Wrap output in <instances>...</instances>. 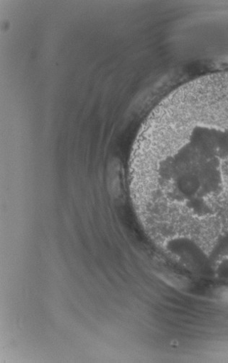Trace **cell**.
<instances>
[{"label":"cell","mask_w":228,"mask_h":363,"mask_svg":"<svg viewBox=\"0 0 228 363\" xmlns=\"http://www.w3.org/2000/svg\"><path fill=\"white\" fill-rule=\"evenodd\" d=\"M215 275L221 279H228V257L217 263L215 266Z\"/></svg>","instance_id":"3957f363"},{"label":"cell","mask_w":228,"mask_h":363,"mask_svg":"<svg viewBox=\"0 0 228 363\" xmlns=\"http://www.w3.org/2000/svg\"><path fill=\"white\" fill-rule=\"evenodd\" d=\"M167 249L187 263L197 274L211 277L215 275V267L207 255L195 242L186 238L170 240Z\"/></svg>","instance_id":"6da1fadb"},{"label":"cell","mask_w":228,"mask_h":363,"mask_svg":"<svg viewBox=\"0 0 228 363\" xmlns=\"http://www.w3.org/2000/svg\"><path fill=\"white\" fill-rule=\"evenodd\" d=\"M209 257L214 264L228 257V231L217 240Z\"/></svg>","instance_id":"7a4b0ae2"}]
</instances>
